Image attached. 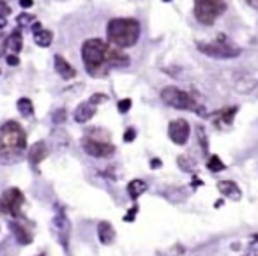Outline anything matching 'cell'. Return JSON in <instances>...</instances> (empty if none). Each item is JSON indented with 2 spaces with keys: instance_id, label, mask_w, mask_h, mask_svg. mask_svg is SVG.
Listing matches in <instances>:
<instances>
[{
  "instance_id": "cell-17",
  "label": "cell",
  "mask_w": 258,
  "mask_h": 256,
  "mask_svg": "<svg viewBox=\"0 0 258 256\" xmlns=\"http://www.w3.org/2000/svg\"><path fill=\"white\" fill-rule=\"evenodd\" d=\"M98 238L103 245H110L115 240V228L112 226V223L101 221V223L98 224Z\"/></svg>"
},
{
  "instance_id": "cell-18",
  "label": "cell",
  "mask_w": 258,
  "mask_h": 256,
  "mask_svg": "<svg viewBox=\"0 0 258 256\" xmlns=\"http://www.w3.org/2000/svg\"><path fill=\"white\" fill-rule=\"evenodd\" d=\"M106 64H108V67H126V66H129V57H127L126 53L120 52V50L108 48Z\"/></svg>"
},
{
  "instance_id": "cell-6",
  "label": "cell",
  "mask_w": 258,
  "mask_h": 256,
  "mask_svg": "<svg viewBox=\"0 0 258 256\" xmlns=\"http://www.w3.org/2000/svg\"><path fill=\"white\" fill-rule=\"evenodd\" d=\"M226 9L224 0H195V16L202 25H212Z\"/></svg>"
},
{
  "instance_id": "cell-8",
  "label": "cell",
  "mask_w": 258,
  "mask_h": 256,
  "mask_svg": "<svg viewBox=\"0 0 258 256\" xmlns=\"http://www.w3.org/2000/svg\"><path fill=\"white\" fill-rule=\"evenodd\" d=\"M82 147L89 156L92 157H110L113 156L115 152V145L112 143H106V141H99V140H94V138H83L82 140Z\"/></svg>"
},
{
  "instance_id": "cell-1",
  "label": "cell",
  "mask_w": 258,
  "mask_h": 256,
  "mask_svg": "<svg viewBox=\"0 0 258 256\" xmlns=\"http://www.w3.org/2000/svg\"><path fill=\"white\" fill-rule=\"evenodd\" d=\"M27 150V133L15 120L0 126V159L15 161Z\"/></svg>"
},
{
  "instance_id": "cell-10",
  "label": "cell",
  "mask_w": 258,
  "mask_h": 256,
  "mask_svg": "<svg viewBox=\"0 0 258 256\" xmlns=\"http://www.w3.org/2000/svg\"><path fill=\"white\" fill-rule=\"evenodd\" d=\"M53 228L57 231V238L62 244L64 249H68L69 244V237H71V221L64 214H57L53 217Z\"/></svg>"
},
{
  "instance_id": "cell-2",
  "label": "cell",
  "mask_w": 258,
  "mask_h": 256,
  "mask_svg": "<svg viewBox=\"0 0 258 256\" xmlns=\"http://www.w3.org/2000/svg\"><path fill=\"white\" fill-rule=\"evenodd\" d=\"M106 36L117 48H131L140 39V23L133 18H113L108 22Z\"/></svg>"
},
{
  "instance_id": "cell-14",
  "label": "cell",
  "mask_w": 258,
  "mask_h": 256,
  "mask_svg": "<svg viewBox=\"0 0 258 256\" xmlns=\"http://www.w3.org/2000/svg\"><path fill=\"white\" fill-rule=\"evenodd\" d=\"M46 156H48V147H46L45 141H36L29 149V152H27V157H29L30 164H34V166L41 163Z\"/></svg>"
},
{
  "instance_id": "cell-23",
  "label": "cell",
  "mask_w": 258,
  "mask_h": 256,
  "mask_svg": "<svg viewBox=\"0 0 258 256\" xmlns=\"http://www.w3.org/2000/svg\"><path fill=\"white\" fill-rule=\"evenodd\" d=\"M207 168L210 171H214V173H217V171H223L226 166H224V163L221 161L219 156H210L209 161H207Z\"/></svg>"
},
{
  "instance_id": "cell-37",
  "label": "cell",
  "mask_w": 258,
  "mask_h": 256,
  "mask_svg": "<svg viewBox=\"0 0 258 256\" xmlns=\"http://www.w3.org/2000/svg\"><path fill=\"white\" fill-rule=\"evenodd\" d=\"M34 4L32 0H20V6H22L23 9H27V8H30V6Z\"/></svg>"
},
{
  "instance_id": "cell-33",
  "label": "cell",
  "mask_w": 258,
  "mask_h": 256,
  "mask_svg": "<svg viewBox=\"0 0 258 256\" xmlns=\"http://www.w3.org/2000/svg\"><path fill=\"white\" fill-rule=\"evenodd\" d=\"M6 62H8L9 66H18V64H20V59H18V55H15V53H11V55H8V59H6Z\"/></svg>"
},
{
  "instance_id": "cell-30",
  "label": "cell",
  "mask_w": 258,
  "mask_h": 256,
  "mask_svg": "<svg viewBox=\"0 0 258 256\" xmlns=\"http://www.w3.org/2000/svg\"><path fill=\"white\" fill-rule=\"evenodd\" d=\"M135 138H136V129L135 127H127L126 133H124V141L131 143V141H135Z\"/></svg>"
},
{
  "instance_id": "cell-36",
  "label": "cell",
  "mask_w": 258,
  "mask_h": 256,
  "mask_svg": "<svg viewBox=\"0 0 258 256\" xmlns=\"http://www.w3.org/2000/svg\"><path fill=\"white\" fill-rule=\"evenodd\" d=\"M43 30V25L39 22H34V25H32V32L34 34H38V32H41Z\"/></svg>"
},
{
  "instance_id": "cell-25",
  "label": "cell",
  "mask_w": 258,
  "mask_h": 256,
  "mask_svg": "<svg viewBox=\"0 0 258 256\" xmlns=\"http://www.w3.org/2000/svg\"><path fill=\"white\" fill-rule=\"evenodd\" d=\"M177 163H179L180 170H184V171H193V170H195V163H193V161H191L189 157H186V156L177 157Z\"/></svg>"
},
{
  "instance_id": "cell-26",
  "label": "cell",
  "mask_w": 258,
  "mask_h": 256,
  "mask_svg": "<svg viewBox=\"0 0 258 256\" xmlns=\"http://www.w3.org/2000/svg\"><path fill=\"white\" fill-rule=\"evenodd\" d=\"M133 106V101L129 99V97H126V99H120L119 103H117V110H119V113H127L129 110H131Z\"/></svg>"
},
{
  "instance_id": "cell-29",
  "label": "cell",
  "mask_w": 258,
  "mask_h": 256,
  "mask_svg": "<svg viewBox=\"0 0 258 256\" xmlns=\"http://www.w3.org/2000/svg\"><path fill=\"white\" fill-rule=\"evenodd\" d=\"M136 214H138V205H133V207L124 214V221H126V223H133Z\"/></svg>"
},
{
  "instance_id": "cell-40",
  "label": "cell",
  "mask_w": 258,
  "mask_h": 256,
  "mask_svg": "<svg viewBox=\"0 0 258 256\" xmlns=\"http://www.w3.org/2000/svg\"><path fill=\"white\" fill-rule=\"evenodd\" d=\"M163 2H172V0H163Z\"/></svg>"
},
{
  "instance_id": "cell-19",
  "label": "cell",
  "mask_w": 258,
  "mask_h": 256,
  "mask_svg": "<svg viewBox=\"0 0 258 256\" xmlns=\"http://www.w3.org/2000/svg\"><path fill=\"white\" fill-rule=\"evenodd\" d=\"M147 191V184L145 180H140V178H135V180H131L129 184H127V194H129V198H131L133 201H136L140 196H142L143 193Z\"/></svg>"
},
{
  "instance_id": "cell-27",
  "label": "cell",
  "mask_w": 258,
  "mask_h": 256,
  "mask_svg": "<svg viewBox=\"0 0 258 256\" xmlns=\"http://www.w3.org/2000/svg\"><path fill=\"white\" fill-rule=\"evenodd\" d=\"M66 119H68V113H66V110H64V108L55 110V113L52 115L53 124H64V122H66Z\"/></svg>"
},
{
  "instance_id": "cell-4",
  "label": "cell",
  "mask_w": 258,
  "mask_h": 256,
  "mask_svg": "<svg viewBox=\"0 0 258 256\" xmlns=\"http://www.w3.org/2000/svg\"><path fill=\"white\" fill-rule=\"evenodd\" d=\"M196 48L207 57H212V59H235L240 55V48L232 43L226 41V36L219 34L216 38V41L212 43H198Z\"/></svg>"
},
{
  "instance_id": "cell-12",
  "label": "cell",
  "mask_w": 258,
  "mask_h": 256,
  "mask_svg": "<svg viewBox=\"0 0 258 256\" xmlns=\"http://www.w3.org/2000/svg\"><path fill=\"white\" fill-rule=\"evenodd\" d=\"M53 66H55V71L59 73V76L62 80H73L76 76V69L60 55H55L53 59Z\"/></svg>"
},
{
  "instance_id": "cell-24",
  "label": "cell",
  "mask_w": 258,
  "mask_h": 256,
  "mask_svg": "<svg viewBox=\"0 0 258 256\" xmlns=\"http://www.w3.org/2000/svg\"><path fill=\"white\" fill-rule=\"evenodd\" d=\"M196 136H198V143L202 147L203 154L209 152V140H207V133L203 129V126H196Z\"/></svg>"
},
{
  "instance_id": "cell-39",
  "label": "cell",
  "mask_w": 258,
  "mask_h": 256,
  "mask_svg": "<svg viewBox=\"0 0 258 256\" xmlns=\"http://www.w3.org/2000/svg\"><path fill=\"white\" fill-rule=\"evenodd\" d=\"M4 41H8V39H6V38H2V36H0V50L4 48Z\"/></svg>"
},
{
  "instance_id": "cell-3",
  "label": "cell",
  "mask_w": 258,
  "mask_h": 256,
  "mask_svg": "<svg viewBox=\"0 0 258 256\" xmlns=\"http://www.w3.org/2000/svg\"><path fill=\"white\" fill-rule=\"evenodd\" d=\"M106 55H108V45L101 39L90 38L82 45V60L85 64L87 73L94 78L106 75L108 71Z\"/></svg>"
},
{
  "instance_id": "cell-15",
  "label": "cell",
  "mask_w": 258,
  "mask_h": 256,
  "mask_svg": "<svg viewBox=\"0 0 258 256\" xmlns=\"http://www.w3.org/2000/svg\"><path fill=\"white\" fill-rule=\"evenodd\" d=\"M9 230L13 231V235H15L16 242H18L20 245H27L32 242V235H30L29 230H27L23 224H20L18 221H9Z\"/></svg>"
},
{
  "instance_id": "cell-7",
  "label": "cell",
  "mask_w": 258,
  "mask_h": 256,
  "mask_svg": "<svg viewBox=\"0 0 258 256\" xmlns=\"http://www.w3.org/2000/svg\"><path fill=\"white\" fill-rule=\"evenodd\" d=\"M25 203V196L18 187H9L0 194V214H8L13 217H23L22 207Z\"/></svg>"
},
{
  "instance_id": "cell-32",
  "label": "cell",
  "mask_w": 258,
  "mask_h": 256,
  "mask_svg": "<svg viewBox=\"0 0 258 256\" xmlns=\"http://www.w3.org/2000/svg\"><path fill=\"white\" fill-rule=\"evenodd\" d=\"M106 99H108V97H106L105 94H94V96L90 97L89 101H90L92 104H101V103H105Z\"/></svg>"
},
{
  "instance_id": "cell-22",
  "label": "cell",
  "mask_w": 258,
  "mask_h": 256,
  "mask_svg": "<svg viewBox=\"0 0 258 256\" xmlns=\"http://www.w3.org/2000/svg\"><path fill=\"white\" fill-rule=\"evenodd\" d=\"M34 38H36V45L41 46V48H48V46L52 45V41H53V34L50 32V30L43 29L41 32L34 34Z\"/></svg>"
},
{
  "instance_id": "cell-21",
  "label": "cell",
  "mask_w": 258,
  "mask_h": 256,
  "mask_svg": "<svg viewBox=\"0 0 258 256\" xmlns=\"http://www.w3.org/2000/svg\"><path fill=\"white\" fill-rule=\"evenodd\" d=\"M16 108H18V112L22 113L23 117L34 115V104H32V101H30L29 97H22V99H18Z\"/></svg>"
},
{
  "instance_id": "cell-5",
  "label": "cell",
  "mask_w": 258,
  "mask_h": 256,
  "mask_svg": "<svg viewBox=\"0 0 258 256\" xmlns=\"http://www.w3.org/2000/svg\"><path fill=\"white\" fill-rule=\"evenodd\" d=\"M161 99H163L165 104L175 108V110H186V112H200L202 110L195 97L189 96L184 90L177 89V87H165L161 90Z\"/></svg>"
},
{
  "instance_id": "cell-9",
  "label": "cell",
  "mask_w": 258,
  "mask_h": 256,
  "mask_svg": "<svg viewBox=\"0 0 258 256\" xmlns=\"http://www.w3.org/2000/svg\"><path fill=\"white\" fill-rule=\"evenodd\" d=\"M189 133H191V127H189V122H187V120L177 119V120H172V122H170L168 136L175 145H186L187 140H189Z\"/></svg>"
},
{
  "instance_id": "cell-34",
  "label": "cell",
  "mask_w": 258,
  "mask_h": 256,
  "mask_svg": "<svg viewBox=\"0 0 258 256\" xmlns=\"http://www.w3.org/2000/svg\"><path fill=\"white\" fill-rule=\"evenodd\" d=\"M9 13H11V8H9L8 4H6L4 0H0V15H9Z\"/></svg>"
},
{
  "instance_id": "cell-41",
  "label": "cell",
  "mask_w": 258,
  "mask_h": 256,
  "mask_svg": "<svg viewBox=\"0 0 258 256\" xmlns=\"http://www.w3.org/2000/svg\"><path fill=\"white\" fill-rule=\"evenodd\" d=\"M41 256H45V254H41Z\"/></svg>"
},
{
  "instance_id": "cell-28",
  "label": "cell",
  "mask_w": 258,
  "mask_h": 256,
  "mask_svg": "<svg viewBox=\"0 0 258 256\" xmlns=\"http://www.w3.org/2000/svg\"><path fill=\"white\" fill-rule=\"evenodd\" d=\"M184 252L182 245H172V249H166V251H161L159 256H180Z\"/></svg>"
},
{
  "instance_id": "cell-11",
  "label": "cell",
  "mask_w": 258,
  "mask_h": 256,
  "mask_svg": "<svg viewBox=\"0 0 258 256\" xmlns=\"http://www.w3.org/2000/svg\"><path fill=\"white\" fill-rule=\"evenodd\" d=\"M217 191L224 198H230L233 201H239L242 198V191H240V187L233 180H219L217 182Z\"/></svg>"
},
{
  "instance_id": "cell-16",
  "label": "cell",
  "mask_w": 258,
  "mask_h": 256,
  "mask_svg": "<svg viewBox=\"0 0 258 256\" xmlns=\"http://www.w3.org/2000/svg\"><path fill=\"white\" fill-rule=\"evenodd\" d=\"M237 106H232V108H224V110H219L217 113H214V122H216L217 127H228L232 126L233 122V117H235Z\"/></svg>"
},
{
  "instance_id": "cell-20",
  "label": "cell",
  "mask_w": 258,
  "mask_h": 256,
  "mask_svg": "<svg viewBox=\"0 0 258 256\" xmlns=\"http://www.w3.org/2000/svg\"><path fill=\"white\" fill-rule=\"evenodd\" d=\"M22 46H23V38H22V32L20 30H15L8 38V48L11 50L13 53H20L22 52Z\"/></svg>"
},
{
  "instance_id": "cell-31",
  "label": "cell",
  "mask_w": 258,
  "mask_h": 256,
  "mask_svg": "<svg viewBox=\"0 0 258 256\" xmlns=\"http://www.w3.org/2000/svg\"><path fill=\"white\" fill-rule=\"evenodd\" d=\"M16 22H18V25H29L30 22H34V16L32 15H27V13H23V15H20L18 18H16Z\"/></svg>"
},
{
  "instance_id": "cell-35",
  "label": "cell",
  "mask_w": 258,
  "mask_h": 256,
  "mask_svg": "<svg viewBox=\"0 0 258 256\" xmlns=\"http://www.w3.org/2000/svg\"><path fill=\"white\" fill-rule=\"evenodd\" d=\"M163 166V163H161V159H150V168H152V170H159V168Z\"/></svg>"
},
{
  "instance_id": "cell-13",
  "label": "cell",
  "mask_w": 258,
  "mask_h": 256,
  "mask_svg": "<svg viewBox=\"0 0 258 256\" xmlns=\"http://www.w3.org/2000/svg\"><path fill=\"white\" fill-rule=\"evenodd\" d=\"M96 112H98V106H96V104H92L90 101L82 103V104H78V108L75 110V120L78 124H85L96 115Z\"/></svg>"
},
{
  "instance_id": "cell-38",
  "label": "cell",
  "mask_w": 258,
  "mask_h": 256,
  "mask_svg": "<svg viewBox=\"0 0 258 256\" xmlns=\"http://www.w3.org/2000/svg\"><path fill=\"white\" fill-rule=\"evenodd\" d=\"M6 25H8V20H6L4 15H0V30L6 29Z\"/></svg>"
}]
</instances>
